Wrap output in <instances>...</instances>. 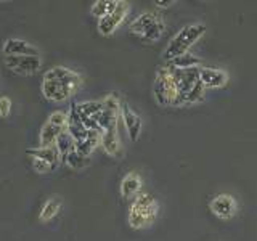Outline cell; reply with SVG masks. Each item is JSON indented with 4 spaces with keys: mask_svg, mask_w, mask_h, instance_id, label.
<instances>
[{
    "mask_svg": "<svg viewBox=\"0 0 257 241\" xmlns=\"http://www.w3.org/2000/svg\"><path fill=\"white\" fill-rule=\"evenodd\" d=\"M175 4V0H156L155 5L156 7H161V8H169V7H172Z\"/></svg>",
    "mask_w": 257,
    "mask_h": 241,
    "instance_id": "cell-26",
    "label": "cell"
},
{
    "mask_svg": "<svg viewBox=\"0 0 257 241\" xmlns=\"http://www.w3.org/2000/svg\"><path fill=\"white\" fill-rule=\"evenodd\" d=\"M199 80L207 88H222L228 82V74L219 68H199Z\"/></svg>",
    "mask_w": 257,
    "mask_h": 241,
    "instance_id": "cell-12",
    "label": "cell"
},
{
    "mask_svg": "<svg viewBox=\"0 0 257 241\" xmlns=\"http://www.w3.org/2000/svg\"><path fill=\"white\" fill-rule=\"evenodd\" d=\"M209 209L211 212L219 217L222 220H230L236 215L238 206H236V199L231 195H227V193H220V195H215L211 203H209Z\"/></svg>",
    "mask_w": 257,
    "mask_h": 241,
    "instance_id": "cell-10",
    "label": "cell"
},
{
    "mask_svg": "<svg viewBox=\"0 0 257 241\" xmlns=\"http://www.w3.org/2000/svg\"><path fill=\"white\" fill-rule=\"evenodd\" d=\"M79 116L82 119H95L98 117V114L103 111L104 104L103 101H80L74 104Z\"/></svg>",
    "mask_w": 257,
    "mask_h": 241,
    "instance_id": "cell-17",
    "label": "cell"
},
{
    "mask_svg": "<svg viewBox=\"0 0 257 241\" xmlns=\"http://www.w3.org/2000/svg\"><path fill=\"white\" fill-rule=\"evenodd\" d=\"M206 31L207 28L201 23L188 24V26L182 28L171 40H169L167 47L163 52V60L172 61L174 58H179V56L185 53H190V48L206 34Z\"/></svg>",
    "mask_w": 257,
    "mask_h": 241,
    "instance_id": "cell-2",
    "label": "cell"
},
{
    "mask_svg": "<svg viewBox=\"0 0 257 241\" xmlns=\"http://www.w3.org/2000/svg\"><path fill=\"white\" fill-rule=\"evenodd\" d=\"M153 93H155V98L161 106H174L175 104L177 85L172 69L169 66L158 69L155 76V84H153Z\"/></svg>",
    "mask_w": 257,
    "mask_h": 241,
    "instance_id": "cell-5",
    "label": "cell"
},
{
    "mask_svg": "<svg viewBox=\"0 0 257 241\" xmlns=\"http://www.w3.org/2000/svg\"><path fill=\"white\" fill-rule=\"evenodd\" d=\"M80 85H82V77L79 72L64 66H53L44 74L40 92L45 96V100L61 103L71 98Z\"/></svg>",
    "mask_w": 257,
    "mask_h": 241,
    "instance_id": "cell-1",
    "label": "cell"
},
{
    "mask_svg": "<svg viewBox=\"0 0 257 241\" xmlns=\"http://www.w3.org/2000/svg\"><path fill=\"white\" fill-rule=\"evenodd\" d=\"M120 119L125 126V131L128 134V139L132 142H137L140 139L142 135V129H143V123H142V117L137 114V112L128 106L127 103L120 104Z\"/></svg>",
    "mask_w": 257,
    "mask_h": 241,
    "instance_id": "cell-11",
    "label": "cell"
},
{
    "mask_svg": "<svg viewBox=\"0 0 257 241\" xmlns=\"http://www.w3.org/2000/svg\"><path fill=\"white\" fill-rule=\"evenodd\" d=\"M128 31H131L134 36L140 37L143 42L153 44V42H158V40L163 37L166 31V23L163 21V18H161L159 15L153 12H145L137 16L131 23Z\"/></svg>",
    "mask_w": 257,
    "mask_h": 241,
    "instance_id": "cell-4",
    "label": "cell"
},
{
    "mask_svg": "<svg viewBox=\"0 0 257 241\" xmlns=\"http://www.w3.org/2000/svg\"><path fill=\"white\" fill-rule=\"evenodd\" d=\"M100 145L103 147V150L106 151V155L117 158L122 155V147H120V140L117 135V124L108 127L106 131L101 132V140Z\"/></svg>",
    "mask_w": 257,
    "mask_h": 241,
    "instance_id": "cell-14",
    "label": "cell"
},
{
    "mask_svg": "<svg viewBox=\"0 0 257 241\" xmlns=\"http://www.w3.org/2000/svg\"><path fill=\"white\" fill-rule=\"evenodd\" d=\"M2 52L5 56H28L39 55V50L23 39H7L2 45Z\"/></svg>",
    "mask_w": 257,
    "mask_h": 241,
    "instance_id": "cell-13",
    "label": "cell"
},
{
    "mask_svg": "<svg viewBox=\"0 0 257 241\" xmlns=\"http://www.w3.org/2000/svg\"><path fill=\"white\" fill-rule=\"evenodd\" d=\"M171 69H172L175 85H177V100L174 106H183L187 95L191 92V88L199 82V68H188V69L171 68Z\"/></svg>",
    "mask_w": 257,
    "mask_h": 241,
    "instance_id": "cell-7",
    "label": "cell"
},
{
    "mask_svg": "<svg viewBox=\"0 0 257 241\" xmlns=\"http://www.w3.org/2000/svg\"><path fill=\"white\" fill-rule=\"evenodd\" d=\"M159 214V204L150 193H140L135 196L128 209V225L135 230L147 228L155 223Z\"/></svg>",
    "mask_w": 257,
    "mask_h": 241,
    "instance_id": "cell-3",
    "label": "cell"
},
{
    "mask_svg": "<svg viewBox=\"0 0 257 241\" xmlns=\"http://www.w3.org/2000/svg\"><path fill=\"white\" fill-rule=\"evenodd\" d=\"M68 127V112L55 111L47 117L44 126L40 127L39 132V143L40 147H53L58 140V137L66 132Z\"/></svg>",
    "mask_w": 257,
    "mask_h": 241,
    "instance_id": "cell-6",
    "label": "cell"
},
{
    "mask_svg": "<svg viewBox=\"0 0 257 241\" xmlns=\"http://www.w3.org/2000/svg\"><path fill=\"white\" fill-rule=\"evenodd\" d=\"M5 66L15 74L20 76H32L42 66L40 55H28V56H5Z\"/></svg>",
    "mask_w": 257,
    "mask_h": 241,
    "instance_id": "cell-8",
    "label": "cell"
},
{
    "mask_svg": "<svg viewBox=\"0 0 257 241\" xmlns=\"http://www.w3.org/2000/svg\"><path fill=\"white\" fill-rule=\"evenodd\" d=\"M131 10V7H128L127 2L124 0H119V4L116 7V10L109 13L108 16H104V18L98 20V24H96V29L101 36H111L114 34L116 29L122 24V21L125 20V16Z\"/></svg>",
    "mask_w": 257,
    "mask_h": 241,
    "instance_id": "cell-9",
    "label": "cell"
},
{
    "mask_svg": "<svg viewBox=\"0 0 257 241\" xmlns=\"http://www.w3.org/2000/svg\"><path fill=\"white\" fill-rule=\"evenodd\" d=\"M117 0H96V2H93L92 5V15L95 16V18H104V16H108L109 13H112L116 10L117 7Z\"/></svg>",
    "mask_w": 257,
    "mask_h": 241,
    "instance_id": "cell-19",
    "label": "cell"
},
{
    "mask_svg": "<svg viewBox=\"0 0 257 241\" xmlns=\"http://www.w3.org/2000/svg\"><path fill=\"white\" fill-rule=\"evenodd\" d=\"M204 93H206V87H204L203 84H201V80H199V82L191 88V92L187 95V98H185L183 106H188V104H196V103H199V101H203Z\"/></svg>",
    "mask_w": 257,
    "mask_h": 241,
    "instance_id": "cell-23",
    "label": "cell"
},
{
    "mask_svg": "<svg viewBox=\"0 0 257 241\" xmlns=\"http://www.w3.org/2000/svg\"><path fill=\"white\" fill-rule=\"evenodd\" d=\"M56 148H58V151H60V155H61V159L68 155V153H71L72 150H76V142H74V139L68 134V131L66 132H63L60 137H58V140H56Z\"/></svg>",
    "mask_w": 257,
    "mask_h": 241,
    "instance_id": "cell-22",
    "label": "cell"
},
{
    "mask_svg": "<svg viewBox=\"0 0 257 241\" xmlns=\"http://www.w3.org/2000/svg\"><path fill=\"white\" fill-rule=\"evenodd\" d=\"M120 196L124 199H134L135 196L140 195L142 188V179L137 172H128L124 175V179L120 180Z\"/></svg>",
    "mask_w": 257,
    "mask_h": 241,
    "instance_id": "cell-15",
    "label": "cell"
},
{
    "mask_svg": "<svg viewBox=\"0 0 257 241\" xmlns=\"http://www.w3.org/2000/svg\"><path fill=\"white\" fill-rule=\"evenodd\" d=\"M60 209H61V199L58 196L48 198L45 203L42 204V209H40V212H39V220L40 222L52 220L53 217L60 212Z\"/></svg>",
    "mask_w": 257,
    "mask_h": 241,
    "instance_id": "cell-18",
    "label": "cell"
},
{
    "mask_svg": "<svg viewBox=\"0 0 257 241\" xmlns=\"http://www.w3.org/2000/svg\"><path fill=\"white\" fill-rule=\"evenodd\" d=\"M201 60L198 56L191 55V53H185L179 58H174L172 61H169V66L175 68V69H188V68H199Z\"/></svg>",
    "mask_w": 257,
    "mask_h": 241,
    "instance_id": "cell-21",
    "label": "cell"
},
{
    "mask_svg": "<svg viewBox=\"0 0 257 241\" xmlns=\"http://www.w3.org/2000/svg\"><path fill=\"white\" fill-rule=\"evenodd\" d=\"M12 100L8 96H0V117H8L12 112Z\"/></svg>",
    "mask_w": 257,
    "mask_h": 241,
    "instance_id": "cell-25",
    "label": "cell"
},
{
    "mask_svg": "<svg viewBox=\"0 0 257 241\" xmlns=\"http://www.w3.org/2000/svg\"><path fill=\"white\" fill-rule=\"evenodd\" d=\"M63 161L71 169H74V171H80V169H84V167H87L88 164H90V156H84V155H80L77 150H72L71 153H68V155L63 158Z\"/></svg>",
    "mask_w": 257,
    "mask_h": 241,
    "instance_id": "cell-20",
    "label": "cell"
},
{
    "mask_svg": "<svg viewBox=\"0 0 257 241\" xmlns=\"http://www.w3.org/2000/svg\"><path fill=\"white\" fill-rule=\"evenodd\" d=\"M28 155L32 156V158L42 159L44 163H47L53 169V171L60 166V163L63 161L58 148H56V145H53V147H40V148H36V150H29Z\"/></svg>",
    "mask_w": 257,
    "mask_h": 241,
    "instance_id": "cell-16",
    "label": "cell"
},
{
    "mask_svg": "<svg viewBox=\"0 0 257 241\" xmlns=\"http://www.w3.org/2000/svg\"><path fill=\"white\" fill-rule=\"evenodd\" d=\"M31 166L32 169L37 172V174H48V172H53V169L48 166L47 163H44L42 159H37V158H32L31 156Z\"/></svg>",
    "mask_w": 257,
    "mask_h": 241,
    "instance_id": "cell-24",
    "label": "cell"
}]
</instances>
